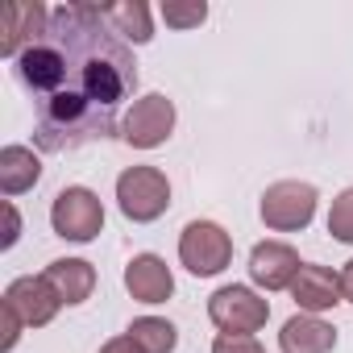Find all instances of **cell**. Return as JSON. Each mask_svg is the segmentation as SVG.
<instances>
[{"label": "cell", "instance_id": "44dd1931", "mask_svg": "<svg viewBox=\"0 0 353 353\" xmlns=\"http://www.w3.org/2000/svg\"><path fill=\"white\" fill-rule=\"evenodd\" d=\"M0 316H5V341H0V349H5V353H9V349L17 345V336H21V328H26V320H21V312H17V307H13L9 299H5V303H0Z\"/></svg>", "mask_w": 353, "mask_h": 353}, {"label": "cell", "instance_id": "e0dca14e", "mask_svg": "<svg viewBox=\"0 0 353 353\" xmlns=\"http://www.w3.org/2000/svg\"><path fill=\"white\" fill-rule=\"evenodd\" d=\"M129 336L145 349V353H174L179 345V332H174L170 320H158V316H141L129 324Z\"/></svg>", "mask_w": 353, "mask_h": 353}, {"label": "cell", "instance_id": "9c48e42d", "mask_svg": "<svg viewBox=\"0 0 353 353\" xmlns=\"http://www.w3.org/2000/svg\"><path fill=\"white\" fill-rule=\"evenodd\" d=\"M299 254L287 245V241H262V245H254V254H250V279L262 287V291H283V287H291L295 283V274H299Z\"/></svg>", "mask_w": 353, "mask_h": 353}, {"label": "cell", "instance_id": "603a6c76", "mask_svg": "<svg viewBox=\"0 0 353 353\" xmlns=\"http://www.w3.org/2000/svg\"><path fill=\"white\" fill-rule=\"evenodd\" d=\"M5 216H9V233H5V250L17 241V233H21V216H17V208L13 204H5Z\"/></svg>", "mask_w": 353, "mask_h": 353}, {"label": "cell", "instance_id": "cb8c5ba5", "mask_svg": "<svg viewBox=\"0 0 353 353\" xmlns=\"http://www.w3.org/2000/svg\"><path fill=\"white\" fill-rule=\"evenodd\" d=\"M341 295L353 303V258L345 262V270H341Z\"/></svg>", "mask_w": 353, "mask_h": 353}, {"label": "cell", "instance_id": "7a4b0ae2", "mask_svg": "<svg viewBox=\"0 0 353 353\" xmlns=\"http://www.w3.org/2000/svg\"><path fill=\"white\" fill-rule=\"evenodd\" d=\"M117 204L129 221L150 225L170 208V183L158 166H129L117 179Z\"/></svg>", "mask_w": 353, "mask_h": 353}, {"label": "cell", "instance_id": "8fae6325", "mask_svg": "<svg viewBox=\"0 0 353 353\" xmlns=\"http://www.w3.org/2000/svg\"><path fill=\"white\" fill-rule=\"evenodd\" d=\"M125 287L141 303H166L170 291H174V274H170V266L158 254H137L125 266Z\"/></svg>", "mask_w": 353, "mask_h": 353}, {"label": "cell", "instance_id": "ac0fdd59", "mask_svg": "<svg viewBox=\"0 0 353 353\" xmlns=\"http://www.w3.org/2000/svg\"><path fill=\"white\" fill-rule=\"evenodd\" d=\"M328 233L341 245H353V188H345L332 200V208H328Z\"/></svg>", "mask_w": 353, "mask_h": 353}, {"label": "cell", "instance_id": "d6986e66", "mask_svg": "<svg viewBox=\"0 0 353 353\" xmlns=\"http://www.w3.org/2000/svg\"><path fill=\"white\" fill-rule=\"evenodd\" d=\"M208 17V5L196 0V5H162V21L166 26H179V30H192Z\"/></svg>", "mask_w": 353, "mask_h": 353}, {"label": "cell", "instance_id": "9a60e30c", "mask_svg": "<svg viewBox=\"0 0 353 353\" xmlns=\"http://www.w3.org/2000/svg\"><path fill=\"white\" fill-rule=\"evenodd\" d=\"M38 179H42V162H38L34 150H26V145H5L0 150V192L9 200L30 192Z\"/></svg>", "mask_w": 353, "mask_h": 353}, {"label": "cell", "instance_id": "8992f818", "mask_svg": "<svg viewBox=\"0 0 353 353\" xmlns=\"http://www.w3.org/2000/svg\"><path fill=\"white\" fill-rule=\"evenodd\" d=\"M208 316H212V324L221 328V332H229V336H254L262 324H266V316H270V303L262 299V295H254L250 287H221L212 299H208Z\"/></svg>", "mask_w": 353, "mask_h": 353}, {"label": "cell", "instance_id": "7c38bea8", "mask_svg": "<svg viewBox=\"0 0 353 353\" xmlns=\"http://www.w3.org/2000/svg\"><path fill=\"white\" fill-rule=\"evenodd\" d=\"M291 299L316 316V312H328L341 303V274H332L328 266H299L295 283H291Z\"/></svg>", "mask_w": 353, "mask_h": 353}, {"label": "cell", "instance_id": "ffe728a7", "mask_svg": "<svg viewBox=\"0 0 353 353\" xmlns=\"http://www.w3.org/2000/svg\"><path fill=\"white\" fill-rule=\"evenodd\" d=\"M212 353H266V349L254 336H229V332H221L212 341Z\"/></svg>", "mask_w": 353, "mask_h": 353}, {"label": "cell", "instance_id": "ba28073f", "mask_svg": "<svg viewBox=\"0 0 353 353\" xmlns=\"http://www.w3.org/2000/svg\"><path fill=\"white\" fill-rule=\"evenodd\" d=\"M50 26V9L38 0H9L0 5V54L17 59L26 46H34Z\"/></svg>", "mask_w": 353, "mask_h": 353}, {"label": "cell", "instance_id": "4fadbf2b", "mask_svg": "<svg viewBox=\"0 0 353 353\" xmlns=\"http://www.w3.org/2000/svg\"><path fill=\"white\" fill-rule=\"evenodd\" d=\"M336 345L332 324L316 320V316H291L279 332V349L283 353H328Z\"/></svg>", "mask_w": 353, "mask_h": 353}, {"label": "cell", "instance_id": "7402d4cb", "mask_svg": "<svg viewBox=\"0 0 353 353\" xmlns=\"http://www.w3.org/2000/svg\"><path fill=\"white\" fill-rule=\"evenodd\" d=\"M100 353H145V349H141V345H137V341L125 332V336H112V341H108Z\"/></svg>", "mask_w": 353, "mask_h": 353}, {"label": "cell", "instance_id": "30bf717a", "mask_svg": "<svg viewBox=\"0 0 353 353\" xmlns=\"http://www.w3.org/2000/svg\"><path fill=\"white\" fill-rule=\"evenodd\" d=\"M5 299L21 312V320L30 324V328H42V324H50L54 316H59V307H63V299H59V291L46 283V274H26V279H17L9 291H5Z\"/></svg>", "mask_w": 353, "mask_h": 353}, {"label": "cell", "instance_id": "6da1fadb", "mask_svg": "<svg viewBox=\"0 0 353 353\" xmlns=\"http://www.w3.org/2000/svg\"><path fill=\"white\" fill-rule=\"evenodd\" d=\"M21 88L34 96V137L46 154L104 141L137 88L133 50L104 21L100 5L50 9L46 34L13 59Z\"/></svg>", "mask_w": 353, "mask_h": 353}, {"label": "cell", "instance_id": "5bb4252c", "mask_svg": "<svg viewBox=\"0 0 353 353\" xmlns=\"http://www.w3.org/2000/svg\"><path fill=\"white\" fill-rule=\"evenodd\" d=\"M46 283L59 291L63 303H83L96 291V270L83 258H59V262L46 266Z\"/></svg>", "mask_w": 353, "mask_h": 353}, {"label": "cell", "instance_id": "277c9868", "mask_svg": "<svg viewBox=\"0 0 353 353\" xmlns=\"http://www.w3.org/2000/svg\"><path fill=\"white\" fill-rule=\"evenodd\" d=\"M179 262L192 274L212 279V274H221L233 262V237L221 225H212V221H192L183 229V237H179Z\"/></svg>", "mask_w": 353, "mask_h": 353}, {"label": "cell", "instance_id": "2e32d148", "mask_svg": "<svg viewBox=\"0 0 353 353\" xmlns=\"http://www.w3.org/2000/svg\"><path fill=\"white\" fill-rule=\"evenodd\" d=\"M100 13H104V21H108L121 38H129V42H137V46L154 38L150 9L141 5V0H117V5H100Z\"/></svg>", "mask_w": 353, "mask_h": 353}, {"label": "cell", "instance_id": "52a82bcc", "mask_svg": "<svg viewBox=\"0 0 353 353\" xmlns=\"http://www.w3.org/2000/svg\"><path fill=\"white\" fill-rule=\"evenodd\" d=\"M174 129V104L162 96V92H150L141 100H133V108L125 112V125H121V137L137 150H154L170 137Z\"/></svg>", "mask_w": 353, "mask_h": 353}, {"label": "cell", "instance_id": "5b68a950", "mask_svg": "<svg viewBox=\"0 0 353 353\" xmlns=\"http://www.w3.org/2000/svg\"><path fill=\"white\" fill-rule=\"evenodd\" d=\"M50 225L67 241H92L104 229V204L88 188H63L50 204Z\"/></svg>", "mask_w": 353, "mask_h": 353}, {"label": "cell", "instance_id": "3957f363", "mask_svg": "<svg viewBox=\"0 0 353 353\" xmlns=\"http://www.w3.org/2000/svg\"><path fill=\"white\" fill-rule=\"evenodd\" d=\"M316 188L312 183H299V179H283V183H270L266 196H262V221L266 229L274 233H295V229H307L312 216H316Z\"/></svg>", "mask_w": 353, "mask_h": 353}]
</instances>
